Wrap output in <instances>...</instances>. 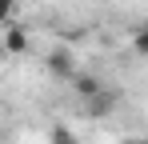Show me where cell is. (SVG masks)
<instances>
[{
  "mask_svg": "<svg viewBox=\"0 0 148 144\" xmlns=\"http://www.w3.org/2000/svg\"><path fill=\"white\" fill-rule=\"evenodd\" d=\"M132 48H136L140 56H148V24L140 28V32H136V36H132Z\"/></svg>",
  "mask_w": 148,
  "mask_h": 144,
  "instance_id": "obj_1",
  "label": "cell"
},
{
  "mask_svg": "<svg viewBox=\"0 0 148 144\" xmlns=\"http://www.w3.org/2000/svg\"><path fill=\"white\" fill-rule=\"evenodd\" d=\"M52 144H76V136L68 128H56V132H52Z\"/></svg>",
  "mask_w": 148,
  "mask_h": 144,
  "instance_id": "obj_2",
  "label": "cell"
},
{
  "mask_svg": "<svg viewBox=\"0 0 148 144\" xmlns=\"http://www.w3.org/2000/svg\"><path fill=\"white\" fill-rule=\"evenodd\" d=\"M8 48L20 52V48H24V32H8Z\"/></svg>",
  "mask_w": 148,
  "mask_h": 144,
  "instance_id": "obj_3",
  "label": "cell"
},
{
  "mask_svg": "<svg viewBox=\"0 0 148 144\" xmlns=\"http://www.w3.org/2000/svg\"><path fill=\"white\" fill-rule=\"evenodd\" d=\"M12 8H16V0H0V20H8V16H12Z\"/></svg>",
  "mask_w": 148,
  "mask_h": 144,
  "instance_id": "obj_4",
  "label": "cell"
},
{
  "mask_svg": "<svg viewBox=\"0 0 148 144\" xmlns=\"http://www.w3.org/2000/svg\"><path fill=\"white\" fill-rule=\"evenodd\" d=\"M124 144H148V136H128Z\"/></svg>",
  "mask_w": 148,
  "mask_h": 144,
  "instance_id": "obj_5",
  "label": "cell"
}]
</instances>
